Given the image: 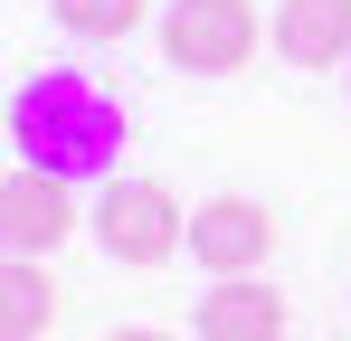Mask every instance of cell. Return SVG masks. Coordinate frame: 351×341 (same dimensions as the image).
<instances>
[{
    "instance_id": "1",
    "label": "cell",
    "mask_w": 351,
    "mask_h": 341,
    "mask_svg": "<svg viewBox=\"0 0 351 341\" xmlns=\"http://www.w3.org/2000/svg\"><path fill=\"white\" fill-rule=\"evenodd\" d=\"M10 152L29 170H58V180H114L123 95H105L86 66H38L10 95Z\"/></svg>"
},
{
    "instance_id": "2",
    "label": "cell",
    "mask_w": 351,
    "mask_h": 341,
    "mask_svg": "<svg viewBox=\"0 0 351 341\" xmlns=\"http://www.w3.org/2000/svg\"><path fill=\"white\" fill-rule=\"evenodd\" d=\"M95 247L114 256V266H162L190 247V218H180V199L162 180H143V170H114L105 180V199H95Z\"/></svg>"
},
{
    "instance_id": "3",
    "label": "cell",
    "mask_w": 351,
    "mask_h": 341,
    "mask_svg": "<svg viewBox=\"0 0 351 341\" xmlns=\"http://www.w3.org/2000/svg\"><path fill=\"white\" fill-rule=\"evenodd\" d=\"M256 0H171L162 10V57L180 76H237L256 57Z\"/></svg>"
},
{
    "instance_id": "4",
    "label": "cell",
    "mask_w": 351,
    "mask_h": 341,
    "mask_svg": "<svg viewBox=\"0 0 351 341\" xmlns=\"http://www.w3.org/2000/svg\"><path fill=\"white\" fill-rule=\"evenodd\" d=\"M76 218H86L76 209V180L10 162V180H0V237H10V256H58L76 237Z\"/></svg>"
},
{
    "instance_id": "5",
    "label": "cell",
    "mask_w": 351,
    "mask_h": 341,
    "mask_svg": "<svg viewBox=\"0 0 351 341\" xmlns=\"http://www.w3.org/2000/svg\"><path fill=\"white\" fill-rule=\"evenodd\" d=\"M190 256L209 275H256L276 256V209L266 199H209V209H190Z\"/></svg>"
},
{
    "instance_id": "6",
    "label": "cell",
    "mask_w": 351,
    "mask_h": 341,
    "mask_svg": "<svg viewBox=\"0 0 351 341\" xmlns=\"http://www.w3.org/2000/svg\"><path fill=\"white\" fill-rule=\"evenodd\" d=\"M199 341H285V294L256 275H219L209 294H199V323H190Z\"/></svg>"
},
{
    "instance_id": "7",
    "label": "cell",
    "mask_w": 351,
    "mask_h": 341,
    "mask_svg": "<svg viewBox=\"0 0 351 341\" xmlns=\"http://www.w3.org/2000/svg\"><path fill=\"white\" fill-rule=\"evenodd\" d=\"M276 57L304 76L351 66V0H276Z\"/></svg>"
},
{
    "instance_id": "8",
    "label": "cell",
    "mask_w": 351,
    "mask_h": 341,
    "mask_svg": "<svg viewBox=\"0 0 351 341\" xmlns=\"http://www.w3.org/2000/svg\"><path fill=\"white\" fill-rule=\"evenodd\" d=\"M66 313L58 275H48V256H10L0 266V341H48Z\"/></svg>"
},
{
    "instance_id": "9",
    "label": "cell",
    "mask_w": 351,
    "mask_h": 341,
    "mask_svg": "<svg viewBox=\"0 0 351 341\" xmlns=\"http://www.w3.org/2000/svg\"><path fill=\"white\" fill-rule=\"evenodd\" d=\"M48 19L66 38H86V48H114V38H133L152 19V0H48Z\"/></svg>"
},
{
    "instance_id": "10",
    "label": "cell",
    "mask_w": 351,
    "mask_h": 341,
    "mask_svg": "<svg viewBox=\"0 0 351 341\" xmlns=\"http://www.w3.org/2000/svg\"><path fill=\"white\" fill-rule=\"evenodd\" d=\"M105 341H180V332H162V323H114Z\"/></svg>"
},
{
    "instance_id": "11",
    "label": "cell",
    "mask_w": 351,
    "mask_h": 341,
    "mask_svg": "<svg viewBox=\"0 0 351 341\" xmlns=\"http://www.w3.org/2000/svg\"><path fill=\"white\" fill-rule=\"evenodd\" d=\"M342 86H351V66H342Z\"/></svg>"
}]
</instances>
